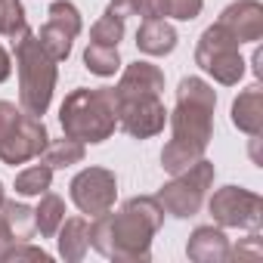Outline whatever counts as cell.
I'll return each instance as SVG.
<instances>
[{
  "instance_id": "1",
  "label": "cell",
  "mask_w": 263,
  "mask_h": 263,
  "mask_svg": "<svg viewBox=\"0 0 263 263\" xmlns=\"http://www.w3.org/2000/svg\"><path fill=\"white\" fill-rule=\"evenodd\" d=\"M214 105L217 93L201 78H183L177 90V108H174V137L161 152V164L167 174H180L192 167L214 134Z\"/></svg>"
},
{
  "instance_id": "2",
  "label": "cell",
  "mask_w": 263,
  "mask_h": 263,
  "mask_svg": "<svg viewBox=\"0 0 263 263\" xmlns=\"http://www.w3.org/2000/svg\"><path fill=\"white\" fill-rule=\"evenodd\" d=\"M161 223L164 211L155 198H130L118 214L105 211L90 223V245L111 260H149L152 235Z\"/></svg>"
},
{
  "instance_id": "3",
  "label": "cell",
  "mask_w": 263,
  "mask_h": 263,
  "mask_svg": "<svg viewBox=\"0 0 263 263\" xmlns=\"http://www.w3.org/2000/svg\"><path fill=\"white\" fill-rule=\"evenodd\" d=\"M161 90H164V74L158 71V65H149V62L127 65L118 87H111L118 124L124 127V134L137 137V140H149L161 134L164 121H167Z\"/></svg>"
},
{
  "instance_id": "4",
  "label": "cell",
  "mask_w": 263,
  "mask_h": 263,
  "mask_svg": "<svg viewBox=\"0 0 263 263\" xmlns=\"http://www.w3.org/2000/svg\"><path fill=\"white\" fill-rule=\"evenodd\" d=\"M59 121L68 140L78 143H102L118 127V108L111 90H74L65 96L59 108Z\"/></svg>"
},
{
  "instance_id": "5",
  "label": "cell",
  "mask_w": 263,
  "mask_h": 263,
  "mask_svg": "<svg viewBox=\"0 0 263 263\" xmlns=\"http://www.w3.org/2000/svg\"><path fill=\"white\" fill-rule=\"evenodd\" d=\"M16 62H19V99L22 111L41 118L50 108L53 87H56V59L41 47V41L25 28L19 37H13Z\"/></svg>"
},
{
  "instance_id": "6",
  "label": "cell",
  "mask_w": 263,
  "mask_h": 263,
  "mask_svg": "<svg viewBox=\"0 0 263 263\" xmlns=\"http://www.w3.org/2000/svg\"><path fill=\"white\" fill-rule=\"evenodd\" d=\"M47 143L50 137L41 118L19 111L13 102L0 99V158H4V164L16 167L31 158H41Z\"/></svg>"
},
{
  "instance_id": "7",
  "label": "cell",
  "mask_w": 263,
  "mask_h": 263,
  "mask_svg": "<svg viewBox=\"0 0 263 263\" xmlns=\"http://www.w3.org/2000/svg\"><path fill=\"white\" fill-rule=\"evenodd\" d=\"M174 177H177V180L167 183V186L155 195V201L161 204V211H167V214H174V217H180V220L195 217L198 208H201V201H204L208 186L214 183V164L204 161V158H198L192 167H186V171H180V174H174Z\"/></svg>"
},
{
  "instance_id": "8",
  "label": "cell",
  "mask_w": 263,
  "mask_h": 263,
  "mask_svg": "<svg viewBox=\"0 0 263 263\" xmlns=\"http://www.w3.org/2000/svg\"><path fill=\"white\" fill-rule=\"evenodd\" d=\"M195 62L226 87L238 84V78L245 74V59L238 53V41L223 25H211L201 34L198 50H195Z\"/></svg>"
},
{
  "instance_id": "9",
  "label": "cell",
  "mask_w": 263,
  "mask_h": 263,
  "mask_svg": "<svg viewBox=\"0 0 263 263\" xmlns=\"http://www.w3.org/2000/svg\"><path fill=\"white\" fill-rule=\"evenodd\" d=\"M211 217L226 226V229H260L263 220V198L257 192H248L241 186H223L220 192H214V198L208 201Z\"/></svg>"
},
{
  "instance_id": "10",
  "label": "cell",
  "mask_w": 263,
  "mask_h": 263,
  "mask_svg": "<svg viewBox=\"0 0 263 263\" xmlns=\"http://www.w3.org/2000/svg\"><path fill=\"white\" fill-rule=\"evenodd\" d=\"M115 195H118V183H115V174L105 167H87L71 180V201L90 217L111 211Z\"/></svg>"
},
{
  "instance_id": "11",
  "label": "cell",
  "mask_w": 263,
  "mask_h": 263,
  "mask_svg": "<svg viewBox=\"0 0 263 263\" xmlns=\"http://www.w3.org/2000/svg\"><path fill=\"white\" fill-rule=\"evenodd\" d=\"M47 16H50V19H47V25L41 28V37H37V41H41V47H44L56 62H62V59H68V53H71V41L81 34V16H78V7L68 4V0H56Z\"/></svg>"
},
{
  "instance_id": "12",
  "label": "cell",
  "mask_w": 263,
  "mask_h": 263,
  "mask_svg": "<svg viewBox=\"0 0 263 263\" xmlns=\"http://www.w3.org/2000/svg\"><path fill=\"white\" fill-rule=\"evenodd\" d=\"M217 25H223L238 44L260 41L263 37V7L257 4V0H238V4L223 10Z\"/></svg>"
},
{
  "instance_id": "13",
  "label": "cell",
  "mask_w": 263,
  "mask_h": 263,
  "mask_svg": "<svg viewBox=\"0 0 263 263\" xmlns=\"http://www.w3.org/2000/svg\"><path fill=\"white\" fill-rule=\"evenodd\" d=\"M186 254L195 263H223L229 260V238L214 226H198L186 245Z\"/></svg>"
},
{
  "instance_id": "14",
  "label": "cell",
  "mask_w": 263,
  "mask_h": 263,
  "mask_svg": "<svg viewBox=\"0 0 263 263\" xmlns=\"http://www.w3.org/2000/svg\"><path fill=\"white\" fill-rule=\"evenodd\" d=\"M232 124L248 137H260L263 130V90L254 84L232 102Z\"/></svg>"
},
{
  "instance_id": "15",
  "label": "cell",
  "mask_w": 263,
  "mask_h": 263,
  "mask_svg": "<svg viewBox=\"0 0 263 263\" xmlns=\"http://www.w3.org/2000/svg\"><path fill=\"white\" fill-rule=\"evenodd\" d=\"M137 47L146 56H167L177 47V31L164 19H143V25L137 31Z\"/></svg>"
},
{
  "instance_id": "16",
  "label": "cell",
  "mask_w": 263,
  "mask_h": 263,
  "mask_svg": "<svg viewBox=\"0 0 263 263\" xmlns=\"http://www.w3.org/2000/svg\"><path fill=\"white\" fill-rule=\"evenodd\" d=\"M87 248H90V220H84V217L62 220V226H59V254L65 260L78 263V260H84Z\"/></svg>"
},
{
  "instance_id": "17",
  "label": "cell",
  "mask_w": 263,
  "mask_h": 263,
  "mask_svg": "<svg viewBox=\"0 0 263 263\" xmlns=\"http://www.w3.org/2000/svg\"><path fill=\"white\" fill-rule=\"evenodd\" d=\"M62 220H65V201L47 189V192L41 195V204L34 208V226L41 229V235H44V238H50V235H56V232H59Z\"/></svg>"
},
{
  "instance_id": "18",
  "label": "cell",
  "mask_w": 263,
  "mask_h": 263,
  "mask_svg": "<svg viewBox=\"0 0 263 263\" xmlns=\"http://www.w3.org/2000/svg\"><path fill=\"white\" fill-rule=\"evenodd\" d=\"M0 217H4V223L10 226V232L16 235V241H28L34 235V211L28 204H19V201H4L0 204Z\"/></svg>"
},
{
  "instance_id": "19",
  "label": "cell",
  "mask_w": 263,
  "mask_h": 263,
  "mask_svg": "<svg viewBox=\"0 0 263 263\" xmlns=\"http://www.w3.org/2000/svg\"><path fill=\"white\" fill-rule=\"evenodd\" d=\"M41 164L47 167H71V164H81L84 161V143L78 140H56V143H47V149L41 152Z\"/></svg>"
},
{
  "instance_id": "20",
  "label": "cell",
  "mask_w": 263,
  "mask_h": 263,
  "mask_svg": "<svg viewBox=\"0 0 263 263\" xmlns=\"http://www.w3.org/2000/svg\"><path fill=\"white\" fill-rule=\"evenodd\" d=\"M108 10L115 16H143V19H164L167 16V0H111Z\"/></svg>"
},
{
  "instance_id": "21",
  "label": "cell",
  "mask_w": 263,
  "mask_h": 263,
  "mask_svg": "<svg viewBox=\"0 0 263 263\" xmlns=\"http://www.w3.org/2000/svg\"><path fill=\"white\" fill-rule=\"evenodd\" d=\"M84 65L99 74V78H108L118 71L121 65V56H118V47H105V44H90L87 53H84Z\"/></svg>"
},
{
  "instance_id": "22",
  "label": "cell",
  "mask_w": 263,
  "mask_h": 263,
  "mask_svg": "<svg viewBox=\"0 0 263 263\" xmlns=\"http://www.w3.org/2000/svg\"><path fill=\"white\" fill-rule=\"evenodd\" d=\"M50 183H53V167L34 164V167L22 171V174L16 177V192H19V195H44V192L50 189Z\"/></svg>"
},
{
  "instance_id": "23",
  "label": "cell",
  "mask_w": 263,
  "mask_h": 263,
  "mask_svg": "<svg viewBox=\"0 0 263 263\" xmlns=\"http://www.w3.org/2000/svg\"><path fill=\"white\" fill-rule=\"evenodd\" d=\"M124 37V19L115 16L111 10L102 13V19L93 25L90 31V44H105V47H118V41Z\"/></svg>"
},
{
  "instance_id": "24",
  "label": "cell",
  "mask_w": 263,
  "mask_h": 263,
  "mask_svg": "<svg viewBox=\"0 0 263 263\" xmlns=\"http://www.w3.org/2000/svg\"><path fill=\"white\" fill-rule=\"evenodd\" d=\"M25 28H28V19L19 0H0V34L19 37Z\"/></svg>"
},
{
  "instance_id": "25",
  "label": "cell",
  "mask_w": 263,
  "mask_h": 263,
  "mask_svg": "<svg viewBox=\"0 0 263 263\" xmlns=\"http://www.w3.org/2000/svg\"><path fill=\"white\" fill-rule=\"evenodd\" d=\"M201 13V0H167V16L180 22H192Z\"/></svg>"
},
{
  "instance_id": "26",
  "label": "cell",
  "mask_w": 263,
  "mask_h": 263,
  "mask_svg": "<svg viewBox=\"0 0 263 263\" xmlns=\"http://www.w3.org/2000/svg\"><path fill=\"white\" fill-rule=\"evenodd\" d=\"M13 245H19V241H16V235L10 232V226L4 223V217H0V260H7V254L13 251Z\"/></svg>"
},
{
  "instance_id": "27",
  "label": "cell",
  "mask_w": 263,
  "mask_h": 263,
  "mask_svg": "<svg viewBox=\"0 0 263 263\" xmlns=\"http://www.w3.org/2000/svg\"><path fill=\"white\" fill-rule=\"evenodd\" d=\"M10 71H13V62H10V53L0 47V84H4L7 78H10Z\"/></svg>"
},
{
  "instance_id": "28",
  "label": "cell",
  "mask_w": 263,
  "mask_h": 263,
  "mask_svg": "<svg viewBox=\"0 0 263 263\" xmlns=\"http://www.w3.org/2000/svg\"><path fill=\"white\" fill-rule=\"evenodd\" d=\"M4 201H7V198H4V183H0V204H4Z\"/></svg>"
}]
</instances>
